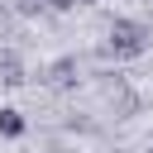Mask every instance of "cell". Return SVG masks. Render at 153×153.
<instances>
[{
  "instance_id": "obj_1",
  "label": "cell",
  "mask_w": 153,
  "mask_h": 153,
  "mask_svg": "<svg viewBox=\"0 0 153 153\" xmlns=\"http://www.w3.org/2000/svg\"><path fill=\"white\" fill-rule=\"evenodd\" d=\"M0 134H5V139H19V134H24V115L5 105V110H0Z\"/></svg>"
}]
</instances>
